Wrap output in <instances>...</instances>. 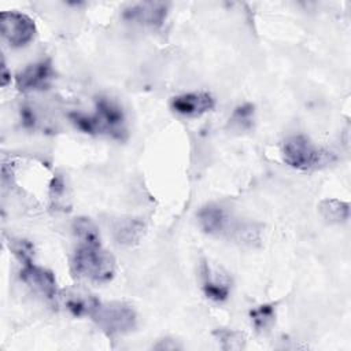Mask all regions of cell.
<instances>
[{"label": "cell", "instance_id": "obj_1", "mask_svg": "<svg viewBox=\"0 0 351 351\" xmlns=\"http://www.w3.org/2000/svg\"><path fill=\"white\" fill-rule=\"evenodd\" d=\"M71 267L77 277L95 284H104L115 273V259L108 251L101 248L100 243L80 244L73 255Z\"/></svg>", "mask_w": 351, "mask_h": 351}, {"label": "cell", "instance_id": "obj_2", "mask_svg": "<svg viewBox=\"0 0 351 351\" xmlns=\"http://www.w3.org/2000/svg\"><path fill=\"white\" fill-rule=\"evenodd\" d=\"M90 317L108 336L128 333L136 326V313L123 302H99Z\"/></svg>", "mask_w": 351, "mask_h": 351}, {"label": "cell", "instance_id": "obj_3", "mask_svg": "<svg viewBox=\"0 0 351 351\" xmlns=\"http://www.w3.org/2000/svg\"><path fill=\"white\" fill-rule=\"evenodd\" d=\"M282 158L298 170H310L322 162L324 154L304 136H291L282 144Z\"/></svg>", "mask_w": 351, "mask_h": 351}, {"label": "cell", "instance_id": "obj_4", "mask_svg": "<svg viewBox=\"0 0 351 351\" xmlns=\"http://www.w3.org/2000/svg\"><path fill=\"white\" fill-rule=\"evenodd\" d=\"M0 27L3 37L12 47H23L30 43L36 33L32 18L15 11H4L0 14Z\"/></svg>", "mask_w": 351, "mask_h": 351}, {"label": "cell", "instance_id": "obj_5", "mask_svg": "<svg viewBox=\"0 0 351 351\" xmlns=\"http://www.w3.org/2000/svg\"><path fill=\"white\" fill-rule=\"evenodd\" d=\"M95 133L107 132L112 137L123 138L125 134V118L119 106L114 101L99 97L96 100V114L90 115Z\"/></svg>", "mask_w": 351, "mask_h": 351}, {"label": "cell", "instance_id": "obj_6", "mask_svg": "<svg viewBox=\"0 0 351 351\" xmlns=\"http://www.w3.org/2000/svg\"><path fill=\"white\" fill-rule=\"evenodd\" d=\"M52 66L49 60H40L26 66L16 75V86L22 92L45 89L52 78Z\"/></svg>", "mask_w": 351, "mask_h": 351}, {"label": "cell", "instance_id": "obj_7", "mask_svg": "<svg viewBox=\"0 0 351 351\" xmlns=\"http://www.w3.org/2000/svg\"><path fill=\"white\" fill-rule=\"evenodd\" d=\"M21 278L29 287H32L34 291L40 292L48 299L59 296L53 273L44 267L36 266L34 263H32V261L23 263V267L21 270Z\"/></svg>", "mask_w": 351, "mask_h": 351}, {"label": "cell", "instance_id": "obj_8", "mask_svg": "<svg viewBox=\"0 0 351 351\" xmlns=\"http://www.w3.org/2000/svg\"><path fill=\"white\" fill-rule=\"evenodd\" d=\"M214 99L211 95L206 92H192V93H184L173 97L171 100V108L186 117H197L207 111H210L214 107Z\"/></svg>", "mask_w": 351, "mask_h": 351}, {"label": "cell", "instance_id": "obj_9", "mask_svg": "<svg viewBox=\"0 0 351 351\" xmlns=\"http://www.w3.org/2000/svg\"><path fill=\"white\" fill-rule=\"evenodd\" d=\"M202 229L214 236H222L230 232V217L218 204H207L197 213Z\"/></svg>", "mask_w": 351, "mask_h": 351}, {"label": "cell", "instance_id": "obj_10", "mask_svg": "<svg viewBox=\"0 0 351 351\" xmlns=\"http://www.w3.org/2000/svg\"><path fill=\"white\" fill-rule=\"evenodd\" d=\"M203 277V291L206 296L214 302H223L230 293V280L226 274L221 273L218 269L202 265Z\"/></svg>", "mask_w": 351, "mask_h": 351}, {"label": "cell", "instance_id": "obj_11", "mask_svg": "<svg viewBox=\"0 0 351 351\" xmlns=\"http://www.w3.org/2000/svg\"><path fill=\"white\" fill-rule=\"evenodd\" d=\"M167 14V4L165 3H138L125 10L128 21L137 22L147 26H159Z\"/></svg>", "mask_w": 351, "mask_h": 351}, {"label": "cell", "instance_id": "obj_12", "mask_svg": "<svg viewBox=\"0 0 351 351\" xmlns=\"http://www.w3.org/2000/svg\"><path fill=\"white\" fill-rule=\"evenodd\" d=\"M63 303L74 315H90L97 306V300L89 293L71 291L63 296Z\"/></svg>", "mask_w": 351, "mask_h": 351}, {"label": "cell", "instance_id": "obj_13", "mask_svg": "<svg viewBox=\"0 0 351 351\" xmlns=\"http://www.w3.org/2000/svg\"><path fill=\"white\" fill-rule=\"evenodd\" d=\"M144 230V223L138 219H122L114 228V236L119 244L132 245L138 241Z\"/></svg>", "mask_w": 351, "mask_h": 351}, {"label": "cell", "instance_id": "obj_14", "mask_svg": "<svg viewBox=\"0 0 351 351\" xmlns=\"http://www.w3.org/2000/svg\"><path fill=\"white\" fill-rule=\"evenodd\" d=\"M73 230L80 240V244H99L100 236L96 225L85 217L75 218L73 222Z\"/></svg>", "mask_w": 351, "mask_h": 351}, {"label": "cell", "instance_id": "obj_15", "mask_svg": "<svg viewBox=\"0 0 351 351\" xmlns=\"http://www.w3.org/2000/svg\"><path fill=\"white\" fill-rule=\"evenodd\" d=\"M321 214L324 215L325 219L330 221V222H343L346 219H348L350 215V208L348 204L344 202H339V200H324L319 206Z\"/></svg>", "mask_w": 351, "mask_h": 351}, {"label": "cell", "instance_id": "obj_16", "mask_svg": "<svg viewBox=\"0 0 351 351\" xmlns=\"http://www.w3.org/2000/svg\"><path fill=\"white\" fill-rule=\"evenodd\" d=\"M254 326L259 330L266 329L274 319V307L271 304H262L250 313Z\"/></svg>", "mask_w": 351, "mask_h": 351}, {"label": "cell", "instance_id": "obj_17", "mask_svg": "<svg viewBox=\"0 0 351 351\" xmlns=\"http://www.w3.org/2000/svg\"><path fill=\"white\" fill-rule=\"evenodd\" d=\"M254 119V106L252 104H243L236 108L230 121L237 129H248L252 126Z\"/></svg>", "mask_w": 351, "mask_h": 351}, {"label": "cell", "instance_id": "obj_18", "mask_svg": "<svg viewBox=\"0 0 351 351\" xmlns=\"http://www.w3.org/2000/svg\"><path fill=\"white\" fill-rule=\"evenodd\" d=\"M10 80H11V74L8 73V70L5 67V62L3 59V62H1V86H5L10 82Z\"/></svg>", "mask_w": 351, "mask_h": 351}]
</instances>
